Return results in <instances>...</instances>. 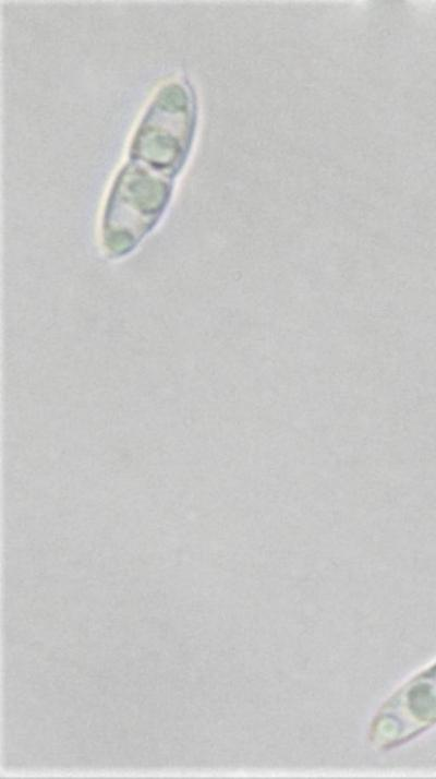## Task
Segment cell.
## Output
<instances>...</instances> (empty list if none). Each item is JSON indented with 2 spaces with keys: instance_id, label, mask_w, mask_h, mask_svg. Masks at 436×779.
I'll return each instance as SVG.
<instances>
[{
  "instance_id": "6da1fadb",
  "label": "cell",
  "mask_w": 436,
  "mask_h": 779,
  "mask_svg": "<svg viewBox=\"0 0 436 779\" xmlns=\"http://www.w3.org/2000/svg\"><path fill=\"white\" fill-rule=\"evenodd\" d=\"M392 704L396 712H385L384 718L396 716L398 726L395 734H398L395 741L404 740L435 724L436 663L407 685Z\"/></svg>"
}]
</instances>
